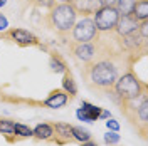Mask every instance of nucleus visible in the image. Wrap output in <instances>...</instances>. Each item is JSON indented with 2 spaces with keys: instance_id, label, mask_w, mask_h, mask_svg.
<instances>
[{
  "instance_id": "f257e3e1",
  "label": "nucleus",
  "mask_w": 148,
  "mask_h": 146,
  "mask_svg": "<svg viewBox=\"0 0 148 146\" xmlns=\"http://www.w3.org/2000/svg\"><path fill=\"white\" fill-rule=\"evenodd\" d=\"M77 14L74 7L69 2H56L51 9L47 10V14L42 17V22L49 30H52L57 37L61 39H69V32L74 27Z\"/></svg>"
},
{
  "instance_id": "f03ea898",
  "label": "nucleus",
  "mask_w": 148,
  "mask_h": 146,
  "mask_svg": "<svg viewBox=\"0 0 148 146\" xmlns=\"http://www.w3.org/2000/svg\"><path fill=\"white\" fill-rule=\"evenodd\" d=\"M143 92H148V84L141 81L133 69H128L116 79L113 91L108 92V96H111L116 104H120L121 101L136 99Z\"/></svg>"
},
{
  "instance_id": "7ed1b4c3",
  "label": "nucleus",
  "mask_w": 148,
  "mask_h": 146,
  "mask_svg": "<svg viewBox=\"0 0 148 146\" xmlns=\"http://www.w3.org/2000/svg\"><path fill=\"white\" fill-rule=\"evenodd\" d=\"M118 106L130 124L135 126L138 134L145 139L148 134V92H143L136 99L121 101Z\"/></svg>"
},
{
  "instance_id": "20e7f679",
  "label": "nucleus",
  "mask_w": 148,
  "mask_h": 146,
  "mask_svg": "<svg viewBox=\"0 0 148 146\" xmlns=\"http://www.w3.org/2000/svg\"><path fill=\"white\" fill-rule=\"evenodd\" d=\"M96 37H98V30L92 22V17H81L79 20H76L74 27L69 32L71 42H92Z\"/></svg>"
},
{
  "instance_id": "39448f33",
  "label": "nucleus",
  "mask_w": 148,
  "mask_h": 146,
  "mask_svg": "<svg viewBox=\"0 0 148 146\" xmlns=\"http://www.w3.org/2000/svg\"><path fill=\"white\" fill-rule=\"evenodd\" d=\"M120 20V12L114 5L111 7H99L92 14V22L98 32H113Z\"/></svg>"
},
{
  "instance_id": "423d86ee",
  "label": "nucleus",
  "mask_w": 148,
  "mask_h": 146,
  "mask_svg": "<svg viewBox=\"0 0 148 146\" xmlns=\"http://www.w3.org/2000/svg\"><path fill=\"white\" fill-rule=\"evenodd\" d=\"M2 39H9L12 40L14 44H17L18 47H42L39 39H37L32 32H29L27 29H22V27H12L7 29L5 32L0 34Z\"/></svg>"
},
{
  "instance_id": "0eeeda50",
  "label": "nucleus",
  "mask_w": 148,
  "mask_h": 146,
  "mask_svg": "<svg viewBox=\"0 0 148 146\" xmlns=\"http://www.w3.org/2000/svg\"><path fill=\"white\" fill-rule=\"evenodd\" d=\"M69 54L81 64H88L96 57V44L92 42H67Z\"/></svg>"
},
{
  "instance_id": "6e6552de",
  "label": "nucleus",
  "mask_w": 148,
  "mask_h": 146,
  "mask_svg": "<svg viewBox=\"0 0 148 146\" xmlns=\"http://www.w3.org/2000/svg\"><path fill=\"white\" fill-rule=\"evenodd\" d=\"M52 128H54V138H52L51 143H54L57 146L74 143L73 124H69V123H52Z\"/></svg>"
},
{
  "instance_id": "1a4fd4ad",
  "label": "nucleus",
  "mask_w": 148,
  "mask_h": 146,
  "mask_svg": "<svg viewBox=\"0 0 148 146\" xmlns=\"http://www.w3.org/2000/svg\"><path fill=\"white\" fill-rule=\"evenodd\" d=\"M99 113L101 108L99 106H94L89 101H83L81 102V108L76 111V116L79 121H86V123H94L99 119Z\"/></svg>"
},
{
  "instance_id": "9d476101",
  "label": "nucleus",
  "mask_w": 148,
  "mask_h": 146,
  "mask_svg": "<svg viewBox=\"0 0 148 146\" xmlns=\"http://www.w3.org/2000/svg\"><path fill=\"white\" fill-rule=\"evenodd\" d=\"M69 102V96L62 89H52L47 94V98L42 101V104L49 109H61Z\"/></svg>"
},
{
  "instance_id": "9b49d317",
  "label": "nucleus",
  "mask_w": 148,
  "mask_h": 146,
  "mask_svg": "<svg viewBox=\"0 0 148 146\" xmlns=\"http://www.w3.org/2000/svg\"><path fill=\"white\" fill-rule=\"evenodd\" d=\"M69 3L74 7L76 14L81 17H92V14L101 7L99 0H71Z\"/></svg>"
},
{
  "instance_id": "f8f14e48",
  "label": "nucleus",
  "mask_w": 148,
  "mask_h": 146,
  "mask_svg": "<svg viewBox=\"0 0 148 146\" xmlns=\"http://www.w3.org/2000/svg\"><path fill=\"white\" fill-rule=\"evenodd\" d=\"M138 25H140V22L133 15H120V20H118V24H116V27H114L113 32L120 37L128 35L131 32H136Z\"/></svg>"
},
{
  "instance_id": "ddd939ff",
  "label": "nucleus",
  "mask_w": 148,
  "mask_h": 146,
  "mask_svg": "<svg viewBox=\"0 0 148 146\" xmlns=\"http://www.w3.org/2000/svg\"><path fill=\"white\" fill-rule=\"evenodd\" d=\"M32 138L37 141H47L51 143L54 138V128L52 123H39L36 128H32Z\"/></svg>"
},
{
  "instance_id": "4468645a",
  "label": "nucleus",
  "mask_w": 148,
  "mask_h": 146,
  "mask_svg": "<svg viewBox=\"0 0 148 146\" xmlns=\"http://www.w3.org/2000/svg\"><path fill=\"white\" fill-rule=\"evenodd\" d=\"M14 119L10 118H0V134L5 138L7 143H18L20 139L15 134V129H14Z\"/></svg>"
},
{
  "instance_id": "2eb2a0df",
  "label": "nucleus",
  "mask_w": 148,
  "mask_h": 146,
  "mask_svg": "<svg viewBox=\"0 0 148 146\" xmlns=\"http://www.w3.org/2000/svg\"><path fill=\"white\" fill-rule=\"evenodd\" d=\"M49 67L51 71L56 74H64L69 67H67V62L62 59V55L59 52H51V57H49Z\"/></svg>"
},
{
  "instance_id": "dca6fc26",
  "label": "nucleus",
  "mask_w": 148,
  "mask_h": 146,
  "mask_svg": "<svg viewBox=\"0 0 148 146\" xmlns=\"http://www.w3.org/2000/svg\"><path fill=\"white\" fill-rule=\"evenodd\" d=\"M62 91H64L69 98H74V96L77 94V84H76L74 76L69 69H67L64 72V76H62Z\"/></svg>"
},
{
  "instance_id": "f3484780",
  "label": "nucleus",
  "mask_w": 148,
  "mask_h": 146,
  "mask_svg": "<svg viewBox=\"0 0 148 146\" xmlns=\"http://www.w3.org/2000/svg\"><path fill=\"white\" fill-rule=\"evenodd\" d=\"M130 15H133L138 22L148 20V0H136V3H135Z\"/></svg>"
},
{
  "instance_id": "a211bd4d",
  "label": "nucleus",
  "mask_w": 148,
  "mask_h": 146,
  "mask_svg": "<svg viewBox=\"0 0 148 146\" xmlns=\"http://www.w3.org/2000/svg\"><path fill=\"white\" fill-rule=\"evenodd\" d=\"M73 138L74 143H84V141L92 139V134L88 129H83L81 126H73Z\"/></svg>"
},
{
  "instance_id": "6ab92c4d",
  "label": "nucleus",
  "mask_w": 148,
  "mask_h": 146,
  "mask_svg": "<svg viewBox=\"0 0 148 146\" xmlns=\"http://www.w3.org/2000/svg\"><path fill=\"white\" fill-rule=\"evenodd\" d=\"M14 129H15V134L17 138L22 141V139H29L32 138V128L29 124H24V123H14Z\"/></svg>"
},
{
  "instance_id": "aec40b11",
  "label": "nucleus",
  "mask_w": 148,
  "mask_h": 146,
  "mask_svg": "<svg viewBox=\"0 0 148 146\" xmlns=\"http://www.w3.org/2000/svg\"><path fill=\"white\" fill-rule=\"evenodd\" d=\"M135 3H136V0H116L114 7L120 12V15H130L133 7H135Z\"/></svg>"
},
{
  "instance_id": "412c9836",
  "label": "nucleus",
  "mask_w": 148,
  "mask_h": 146,
  "mask_svg": "<svg viewBox=\"0 0 148 146\" xmlns=\"http://www.w3.org/2000/svg\"><path fill=\"white\" fill-rule=\"evenodd\" d=\"M103 139H104V143H106L108 146H114V145H118V143H120L121 138H120V134H118L116 131H108V133L104 134Z\"/></svg>"
},
{
  "instance_id": "4be33fe9",
  "label": "nucleus",
  "mask_w": 148,
  "mask_h": 146,
  "mask_svg": "<svg viewBox=\"0 0 148 146\" xmlns=\"http://www.w3.org/2000/svg\"><path fill=\"white\" fill-rule=\"evenodd\" d=\"M32 5H36L37 9H51L52 5L56 3V0H29Z\"/></svg>"
},
{
  "instance_id": "5701e85b",
  "label": "nucleus",
  "mask_w": 148,
  "mask_h": 146,
  "mask_svg": "<svg viewBox=\"0 0 148 146\" xmlns=\"http://www.w3.org/2000/svg\"><path fill=\"white\" fill-rule=\"evenodd\" d=\"M138 34L143 37V39H148V20H145V22H140Z\"/></svg>"
},
{
  "instance_id": "b1692460",
  "label": "nucleus",
  "mask_w": 148,
  "mask_h": 146,
  "mask_svg": "<svg viewBox=\"0 0 148 146\" xmlns=\"http://www.w3.org/2000/svg\"><path fill=\"white\" fill-rule=\"evenodd\" d=\"M106 128L110 129V131H116V133H118V131H120V123H118V121H116V119H108V121H106Z\"/></svg>"
},
{
  "instance_id": "393cba45",
  "label": "nucleus",
  "mask_w": 148,
  "mask_h": 146,
  "mask_svg": "<svg viewBox=\"0 0 148 146\" xmlns=\"http://www.w3.org/2000/svg\"><path fill=\"white\" fill-rule=\"evenodd\" d=\"M7 29H9V20H7V17L3 14H0V34L5 32Z\"/></svg>"
},
{
  "instance_id": "a878e982",
  "label": "nucleus",
  "mask_w": 148,
  "mask_h": 146,
  "mask_svg": "<svg viewBox=\"0 0 148 146\" xmlns=\"http://www.w3.org/2000/svg\"><path fill=\"white\" fill-rule=\"evenodd\" d=\"M111 118V113L108 109H103L101 108V113H99V119H110Z\"/></svg>"
},
{
  "instance_id": "bb28decb",
  "label": "nucleus",
  "mask_w": 148,
  "mask_h": 146,
  "mask_svg": "<svg viewBox=\"0 0 148 146\" xmlns=\"http://www.w3.org/2000/svg\"><path fill=\"white\" fill-rule=\"evenodd\" d=\"M99 3H101V7H111L116 3V0H99Z\"/></svg>"
},
{
  "instance_id": "cd10ccee",
  "label": "nucleus",
  "mask_w": 148,
  "mask_h": 146,
  "mask_svg": "<svg viewBox=\"0 0 148 146\" xmlns=\"http://www.w3.org/2000/svg\"><path fill=\"white\" fill-rule=\"evenodd\" d=\"M79 146H98V143L94 139H89V141H84V143H79Z\"/></svg>"
},
{
  "instance_id": "c85d7f7f",
  "label": "nucleus",
  "mask_w": 148,
  "mask_h": 146,
  "mask_svg": "<svg viewBox=\"0 0 148 146\" xmlns=\"http://www.w3.org/2000/svg\"><path fill=\"white\" fill-rule=\"evenodd\" d=\"M5 3H7V0H0V7H3Z\"/></svg>"
},
{
  "instance_id": "c756f323",
  "label": "nucleus",
  "mask_w": 148,
  "mask_h": 146,
  "mask_svg": "<svg viewBox=\"0 0 148 146\" xmlns=\"http://www.w3.org/2000/svg\"><path fill=\"white\" fill-rule=\"evenodd\" d=\"M56 2H71V0H56Z\"/></svg>"
},
{
  "instance_id": "7c9ffc66",
  "label": "nucleus",
  "mask_w": 148,
  "mask_h": 146,
  "mask_svg": "<svg viewBox=\"0 0 148 146\" xmlns=\"http://www.w3.org/2000/svg\"><path fill=\"white\" fill-rule=\"evenodd\" d=\"M0 39H2V35H0Z\"/></svg>"
}]
</instances>
